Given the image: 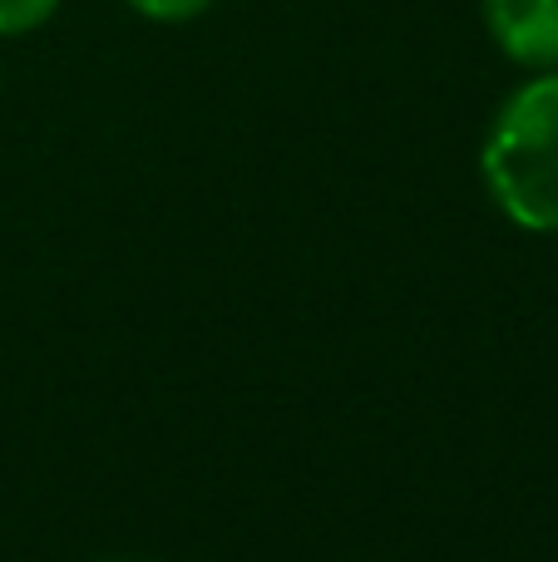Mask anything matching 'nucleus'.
Listing matches in <instances>:
<instances>
[{
    "label": "nucleus",
    "instance_id": "1",
    "mask_svg": "<svg viewBox=\"0 0 558 562\" xmlns=\"http://www.w3.org/2000/svg\"><path fill=\"white\" fill-rule=\"evenodd\" d=\"M484 188L524 233H558V69L520 85L484 138Z\"/></svg>",
    "mask_w": 558,
    "mask_h": 562
},
{
    "label": "nucleus",
    "instance_id": "2",
    "mask_svg": "<svg viewBox=\"0 0 558 562\" xmlns=\"http://www.w3.org/2000/svg\"><path fill=\"white\" fill-rule=\"evenodd\" d=\"M494 45L529 69H558V0H484Z\"/></svg>",
    "mask_w": 558,
    "mask_h": 562
},
{
    "label": "nucleus",
    "instance_id": "3",
    "mask_svg": "<svg viewBox=\"0 0 558 562\" xmlns=\"http://www.w3.org/2000/svg\"><path fill=\"white\" fill-rule=\"evenodd\" d=\"M59 10V0H0V35H30Z\"/></svg>",
    "mask_w": 558,
    "mask_h": 562
},
{
    "label": "nucleus",
    "instance_id": "4",
    "mask_svg": "<svg viewBox=\"0 0 558 562\" xmlns=\"http://www.w3.org/2000/svg\"><path fill=\"white\" fill-rule=\"evenodd\" d=\"M129 5L138 10V15H148V20H164V25H178V20H193V15H203L213 0H129Z\"/></svg>",
    "mask_w": 558,
    "mask_h": 562
}]
</instances>
